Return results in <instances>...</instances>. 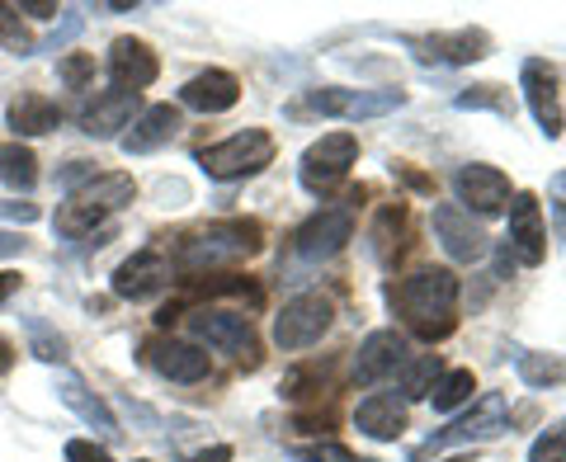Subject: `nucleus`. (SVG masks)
<instances>
[{
  "label": "nucleus",
  "instance_id": "22",
  "mask_svg": "<svg viewBox=\"0 0 566 462\" xmlns=\"http://www.w3.org/2000/svg\"><path fill=\"white\" fill-rule=\"evenodd\" d=\"M142 109V95H128V91H104L85 104L81 114V133L91 137H118V128H128V118Z\"/></svg>",
  "mask_w": 566,
  "mask_h": 462
},
{
  "label": "nucleus",
  "instance_id": "33",
  "mask_svg": "<svg viewBox=\"0 0 566 462\" xmlns=\"http://www.w3.org/2000/svg\"><path fill=\"white\" fill-rule=\"evenodd\" d=\"M0 48L14 52V57H29V52L39 48V43H33V33L24 29V20H20V10H14V6H0Z\"/></svg>",
  "mask_w": 566,
  "mask_h": 462
},
{
  "label": "nucleus",
  "instance_id": "38",
  "mask_svg": "<svg viewBox=\"0 0 566 462\" xmlns=\"http://www.w3.org/2000/svg\"><path fill=\"white\" fill-rule=\"evenodd\" d=\"M392 175L406 185V189H416V193H434V175H424V170H416L411 161H392Z\"/></svg>",
  "mask_w": 566,
  "mask_h": 462
},
{
  "label": "nucleus",
  "instance_id": "21",
  "mask_svg": "<svg viewBox=\"0 0 566 462\" xmlns=\"http://www.w3.org/2000/svg\"><path fill=\"white\" fill-rule=\"evenodd\" d=\"M185 128V118L175 104H151V109H142V118L133 123V133H123V151L128 156H147L156 147H166V141Z\"/></svg>",
  "mask_w": 566,
  "mask_h": 462
},
{
  "label": "nucleus",
  "instance_id": "19",
  "mask_svg": "<svg viewBox=\"0 0 566 462\" xmlns=\"http://www.w3.org/2000/svg\"><path fill=\"white\" fill-rule=\"evenodd\" d=\"M420 48L424 62H449V66H468L491 57V33L486 29H458V33H430V39H411Z\"/></svg>",
  "mask_w": 566,
  "mask_h": 462
},
{
  "label": "nucleus",
  "instance_id": "24",
  "mask_svg": "<svg viewBox=\"0 0 566 462\" xmlns=\"http://www.w3.org/2000/svg\"><path fill=\"white\" fill-rule=\"evenodd\" d=\"M57 397H62V401H66L71 411H76L85 424H91L95 434H118L114 411H109V406H104V401H99V397H95L81 378H71V372H62V378H57Z\"/></svg>",
  "mask_w": 566,
  "mask_h": 462
},
{
  "label": "nucleus",
  "instance_id": "27",
  "mask_svg": "<svg viewBox=\"0 0 566 462\" xmlns=\"http://www.w3.org/2000/svg\"><path fill=\"white\" fill-rule=\"evenodd\" d=\"M0 180H6L10 189H33L39 185V156H33L29 147H20V141H10V147H0Z\"/></svg>",
  "mask_w": 566,
  "mask_h": 462
},
{
  "label": "nucleus",
  "instance_id": "9",
  "mask_svg": "<svg viewBox=\"0 0 566 462\" xmlns=\"http://www.w3.org/2000/svg\"><path fill=\"white\" fill-rule=\"evenodd\" d=\"M505 411H510L505 397H501V392H486L463 420H453L444 434H434L430 443H420L416 458H430V453H439V449H453V443H476V439L505 434V430H510V424H505Z\"/></svg>",
  "mask_w": 566,
  "mask_h": 462
},
{
  "label": "nucleus",
  "instance_id": "11",
  "mask_svg": "<svg viewBox=\"0 0 566 462\" xmlns=\"http://www.w3.org/2000/svg\"><path fill=\"white\" fill-rule=\"evenodd\" d=\"M520 81H524V99H528V109H534L543 137H562L566 114H562V95H557V85H562L557 66L543 62V57H528L524 71H520Z\"/></svg>",
  "mask_w": 566,
  "mask_h": 462
},
{
  "label": "nucleus",
  "instance_id": "39",
  "mask_svg": "<svg viewBox=\"0 0 566 462\" xmlns=\"http://www.w3.org/2000/svg\"><path fill=\"white\" fill-rule=\"evenodd\" d=\"M57 180H62V189L76 193V189H85L95 180V161H66V170L57 175Z\"/></svg>",
  "mask_w": 566,
  "mask_h": 462
},
{
  "label": "nucleus",
  "instance_id": "44",
  "mask_svg": "<svg viewBox=\"0 0 566 462\" xmlns=\"http://www.w3.org/2000/svg\"><path fill=\"white\" fill-rule=\"evenodd\" d=\"M10 368H14V345H10V340H0V378H6Z\"/></svg>",
  "mask_w": 566,
  "mask_h": 462
},
{
  "label": "nucleus",
  "instance_id": "6",
  "mask_svg": "<svg viewBox=\"0 0 566 462\" xmlns=\"http://www.w3.org/2000/svg\"><path fill=\"white\" fill-rule=\"evenodd\" d=\"M406 95L401 91H307L303 99L293 104V118H378V114H392L401 109Z\"/></svg>",
  "mask_w": 566,
  "mask_h": 462
},
{
  "label": "nucleus",
  "instance_id": "25",
  "mask_svg": "<svg viewBox=\"0 0 566 462\" xmlns=\"http://www.w3.org/2000/svg\"><path fill=\"white\" fill-rule=\"evenodd\" d=\"M6 118H10V128L20 133V137H43V133H52L62 123V109L52 104L48 95H20V99H10V109H6Z\"/></svg>",
  "mask_w": 566,
  "mask_h": 462
},
{
  "label": "nucleus",
  "instance_id": "23",
  "mask_svg": "<svg viewBox=\"0 0 566 462\" xmlns=\"http://www.w3.org/2000/svg\"><path fill=\"white\" fill-rule=\"evenodd\" d=\"M354 424H359V434L368 439H397L406 430V401L397 392H374V397H364L359 401V411H354Z\"/></svg>",
  "mask_w": 566,
  "mask_h": 462
},
{
  "label": "nucleus",
  "instance_id": "4",
  "mask_svg": "<svg viewBox=\"0 0 566 462\" xmlns=\"http://www.w3.org/2000/svg\"><path fill=\"white\" fill-rule=\"evenodd\" d=\"M274 151L279 141L264 133V128H245V133H232L227 141H212V147L199 151V166L208 170V180H251V175H260L264 166H274Z\"/></svg>",
  "mask_w": 566,
  "mask_h": 462
},
{
  "label": "nucleus",
  "instance_id": "28",
  "mask_svg": "<svg viewBox=\"0 0 566 462\" xmlns=\"http://www.w3.org/2000/svg\"><path fill=\"white\" fill-rule=\"evenodd\" d=\"M472 392H476V378H472V368H449V372H439V382H434V392H430V401H434V411H458L463 401H472Z\"/></svg>",
  "mask_w": 566,
  "mask_h": 462
},
{
  "label": "nucleus",
  "instance_id": "34",
  "mask_svg": "<svg viewBox=\"0 0 566 462\" xmlns=\"http://www.w3.org/2000/svg\"><path fill=\"white\" fill-rule=\"evenodd\" d=\"M57 76H62L66 91H85V85L95 81V57L91 52H71V57L57 62Z\"/></svg>",
  "mask_w": 566,
  "mask_h": 462
},
{
  "label": "nucleus",
  "instance_id": "47",
  "mask_svg": "<svg viewBox=\"0 0 566 462\" xmlns=\"http://www.w3.org/2000/svg\"><path fill=\"white\" fill-rule=\"evenodd\" d=\"M449 462H468V453H458V458H449Z\"/></svg>",
  "mask_w": 566,
  "mask_h": 462
},
{
  "label": "nucleus",
  "instance_id": "2",
  "mask_svg": "<svg viewBox=\"0 0 566 462\" xmlns=\"http://www.w3.org/2000/svg\"><path fill=\"white\" fill-rule=\"evenodd\" d=\"M264 251V227L255 218H227L199 227L175 245L170 270H180L185 279H208V270H227V264H241Z\"/></svg>",
  "mask_w": 566,
  "mask_h": 462
},
{
  "label": "nucleus",
  "instance_id": "18",
  "mask_svg": "<svg viewBox=\"0 0 566 462\" xmlns=\"http://www.w3.org/2000/svg\"><path fill=\"white\" fill-rule=\"evenodd\" d=\"M434 231L444 241V251L458 260V264H472L486 255V231L472 222V212H463L458 203H439L434 208Z\"/></svg>",
  "mask_w": 566,
  "mask_h": 462
},
{
  "label": "nucleus",
  "instance_id": "26",
  "mask_svg": "<svg viewBox=\"0 0 566 462\" xmlns=\"http://www.w3.org/2000/svg\"><path fill=\"white\" fill-rule=\"evenodd\" d=\"M406 222H411V212H406V203H387V208H378V222H374V255L382 260V264H392L397 260V251L406 245Z\"/></svg>",
  "mask_w": 566,
  "mask_h": 462
},
{
  "label": "nucleus",
  "instance_id": "32",
  "mask_svg": "<svg viewBox=\"0 0 566 462\" xmlns=\"http://www.w3.org/2000/svg\"><path fill=\"white\" fill-rule=\"evenodd\" d=\"M293 462H364L354 449H345L340 439H316V443H293L289 449Z\"/></svg>",
  "mask_w": 566,
  "mask_h": 462
},
{
  "label": "nucleus",
  "instance_id": "1",
  "mask_svg": "<svg viewBox=\"0 0 566 462\" xmlns=\"http://www.w3.org/2000/svg\"><path fill=\"white\" fill-rule=\"evenodd\" d=\"M387 307H392L416 340H449L458 326V274L453 270H420L397 283H387Z\"/></svg>",
  "mask_w": 566,
  "mask_h": 462
},
{
  "label": "nucleus",
  "instance_id": "5",
  "mask_svg": "<svg viewBox=\"0 0 566 462\" xmlns=\"http://www.w3.org/2000/svg\"><path fill=\"white\" fill-rule=\"evenodd\" d=\"M185 316H189V330L199 335L203 345L222 349V354H237V364H241L245 372H255V368L264 364L251 316H241V312H218V307H189Z\"/></svg>",
  "mask_w": 566,
  "mask_h": 462
},
{
  "label": "nucleus",
  "instance_id": "10",
  "mask_svg": "<svg viewBox=\"0 0 566 462\" xmlns=\"http://www.w3.org/2000/svg\"><path fill=\"white\" fill-rule=\"evenodd\" d=\"M142 359H147L170 382H203L208 372H212L208 354L193 345V340H175V335H151V340L142 345Z\"/></svg>",
  "mask_w": 566,
  "mask_h": 462
},
{
  "label": "nucleus",
  "instance_id": "35",
  "mask_svg": "<svg viewBox=\"0 0 566 462\" xmlns=\"http://www.w3.org/2000/svg\"><path fill=\"white\" fill-rule=\"evenodd\" d=\"M29 335H33V359H43V364H62L66 359V340L57 330H48L43 322H29Z\"/></svg>",
  "mask_w": 566,
  "mask_h": 462
},
{
  "label": "nucleus",
  "instance_id": "37",
  "mask_svg": "<svg viewBox=\"0 0 566 462\" xmlns=\"http://www.w3.org/2000/svg\"><path fill=\"white\" fill-rule=\"evenodd\" d=\"M458 109H495V114H510V104L501 95V85H476V91L458 95Z\"/></svg>",
  "mask_w": 566,
  "mask_h": 462
},
{
  "label": "nucleus",
  "instance_id": "30",
  "mask_svg": "<svg viewBox=\"0 0 566 462\" xmlns=\"http://www.w3.org/2000/svg\"><path fill=\"white\" fill-rule=\"evenodd\" d=\"M322 387H326V368L303 364V368H293L289 378L279 382V397H289V401H307V397H322Z\"/></svg>",
  "mask_w": 566,
  "mask_h": 462
},
{
  "label": "nucleus",
  "instance_id": "16",
  "mask_svg": "<svg viewBox=\"0 0 566 462\" xmlns=\"http://www.w3.org/2000/svg\"><path fill=\"white\" fill-rule=\"evenodd\" d=\"M510 251L528 270H538L547 260V227H543V208L534 193H515V203H510Z\"/></svg>",
  "mask_w": 566,
  "mask_h": 462
},
{
  "label": "nucleus",
  "instance_id": "41",
  "mask_svg": "<svg viewBox=\"0 0 566 462\" xmlns=\"http://www.w3.org/2000/svg\"><path fill=\"white\" fill-rule=\"evenodd\" d=\"M189 462H232V443H212V449H203V453H193Z\"/></svg>",
  "mask_w": 566,
  "mask_h": 462
},
{
  "label": "nucleus",
  "instance_id": "42",
  "mask_svg": "<svg viewBox=\"0 0 566 462\" xmlns=\"http://www.w3.org/2000/svg\"><path fill=\"white\" fill-rule=\"evenodd\" d=\"M20 283H24V279L14 274V270H0V302H10L14 293H20Z\"/></svg>",
  "mask_w": 566,
  "mask_h": 462
},
{
  "label": "nucleus",
  "instance_id": "15",
  "mask_svg": "<svg viewBox=\"0 0 566 462\" xmlns=\"http://www.w3.org/2000/svg\"><path fill=\"white\" fill-rule=\"evenodd\" d=\"M170 283V260L147 245V251H137L133 260H123L114 270V297L123 302H142V297H156Z\"/></svg>",
  "mask_w": 566,
  "mask_h": 462
},
{
  "label": "nucleus",
  "instance_id": "29",
  "mask_svg": "<svg viewBox=\"0 0 566 462\" xmlns=\"http://www.w3.org/2000/svg\"><path fill=\"white\" fill-rule=\"evenodd\" d=\"M520 378L528 382V387H557V382H566V359L562 354H520Z\"/></svg>",
  "mask_w": 566,
  "mask_h": 462
},
{
  "label": "nucleus",
  "instance_id": "20",
  "mask_svg": "<svg viewBox=\"0 0 566 462\" xmlns=\"http://www.w3.org/2000/svg\"><path fill=\"white\" fill-rule=\"evenodd\" d=\"M241 99V81L232 76V71H199L193 81H185V91H180V104H189V109H199V114H227L232 104Z\"/></svg>",
  "mask_w": 566,
  "mask_h": 462
},
{
  "label": "nucleus",
  "instance_id": "40",
  "mask_svg": "<svg viewBox=\"0 0 566 462\" xmlns=\"http://www.w3.org/2000/svg\"><path fill=\"white\" fill-rule=\"evenodd\" d=\"M66 462H114V458H109V449H99V443H91V439H71Z\"/></svg>",
  "mask_w": 566,
  "mask_h": 462
},
{
  "label": "nucleus",
  "instance_id": "43",
  "mask_svg": "<svg viewBox=\"0 0 566 462\" xmlns=\"http://www.w3.org/2000/svg\"><path fill=\"white\" fill-rule=\"evenodd\" d=\"M6 212H10V218H20V222L39 218V208H33V203H6Z\"/></svg>",
  "mask_w": 566,
  "mask_h": 462
},
{
  "label": "nucleus",
  "instance_id": "13",
  "mask_svg": "<svg viewBox=\"0 0 566 462\" xmlns=\"http://www.w3.org/2000/svg\"><path fill=\"white\" fill-rule=\"evenodd\" d=\"M406 359H411V345H406V335L387 326V330H374V335H368V340L359 345L349 378L359 382V387H374V382H382V378H392V372H401Z\"/></svg>",
  "mask_w": 566,
  "mask_h": 462
},
{
  "label": "nucleus",
  "instance_id": "14",
  "mask_svg": "<svg viewBox=\"0 0 566 462\" xmlns=\"http://www.w3.org/2000/svg\"><path fill=\"white\" fill-rule=\"evenodd\" d=\"M453 193H458V203H463V212L491 218V212H501L510 203V180H505V170L476 161V166H463L453 175Z\"/></svg>",
  "mask_w": 566,
  "mask_h": 462
},
{
  "label": "nucleus",
  "instance_id": "17",
  "mask_svg": "<svg viewBox=\"0 0 566 462\" xmlns=\"http://www.w3.org/2000/svg\"><path fill=\"white\" fill-rule=\"evenodd\" d=\"M109 76H114L118 91L142 95L156 76H161V62H156V52L142 39H114V48H109Z\"/></svg>",
  "mask_w": 566,
  "mask_h": 462
},
{
  "label": "nucleus",
  "instance_id": "3",
  "mask_svg": "<svg viewBox=\"0 0 566 462\" xmlns=\"http://www.w3.org/2000/svg\"><path fill=\"white\" fill-rule=\"evenodd\" d=\"M137 199V185L133 175H95L85 189H76L71 199L57 208V231L62 237H85V231H95L104 218H114L118 208H128Z\"/></svg>",
  "mask_w": 566,
  "mask_h": 462
},
{
  "label": "nucleus",
  "instance_id": "8",
  "mask_svg": "<svg viewBox=\"0 0 566 462\" xmlns=\"http://www.w3.org/2000/svg\"><path fill=\"white\" fill-rule=\"evenodd\" d=\"M359 161V137L354 133H326L303 151V189L307 193H331Z\"/></svg>",
  "mask_w": 566,
  "mask_h": 462
},
{
  "label": "nucleus",
  "instance_id": "36",
  "mask_svg": "<svg viewBox=\"0 0 566 462\" xmlns=\"http://www.w3.org/2000/svg\"><path fill=\"white\" fill-rule=\"evenodd\" d=\"M528 462H566V424L543 430L534 439V449H528Z\"/></svg>",
  "mask_w": 566,
  "mask_h": 462
},
{
  "label": "nucleus",
  "instance_id": "31",
  "mask_svg": "<svg viewBox=\"0 0 566 462\" xmlns=\"http://www.w3.org/2000/svg\"><path fill=\"white\" fill-rule=\"evenodd\" d=\"M439 372H444V364H439V354H420V359L406 368V378H401V392L406 397H430L434 392V382H439Z\"/></svg>",
  "mask_w": 566,
  "mask_h": 462
},
{
  "label": "nucleus",
  "instance_id": "45",
  "mask_svg": "<svg viewBox=\"0 0 566 462\" xmlns=\"http://www.w3.org/2000/svg\"><path fill=\"white\" fill-rule=\"evenodd\" d=\"M14 251H24V241L10 237V231H0V255H14Z\"/></svg>",
  "mask_w": 566,
  "mask_h": 462
},
{
  "label": "nucleus",
  "instance_id": "7",
  "mask_svg": "<svg viewBox=\"0 0 566 462\" xmlns=\"http://www.w3.org/2000/svg\"><path fill=\"white\" fill-rule=\"evenodd\" d=\"M335 322V307L326 293H297L293 302H283V312L274 316V345L279 349H307L316 345Z\"/></svg>",
  "mask_w": 566,
  "mask_h": 462
},
{
  "label": "nucleus",
  "instance_id": "46",
  "mask_svg": "<svg viewBox=\"0 0 566 462\" xmlns=\"http://www.w3.org/2000/svg\"><path fill=\"white\" fill-rule=\"evenodd\" d=\"M553 222H557V237L566 241V199H557V203H553Z\"/></svg>",
  "mask_w": 566,
  "mask_h": 462
},
{
  "label": "nucleus",
  "instance_id": "12",
  "mask_svg": "<svg viewBox=\"0 0 566 462\" xmlns=\"http://www.w3.org/2000/svg\"><path fill=\"white\" fill-rule=\"evenodd\" d=\"M349 237H354V212L349 208H322L293 231V251L303 260H331L335 251H345Z\"/></svg>",
  "mask_w": 566,
  "mask_h": 462
}]
</instances>
